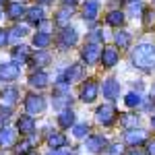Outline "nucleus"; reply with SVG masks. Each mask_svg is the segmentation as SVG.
I'll list each match as a JSON object with an SVG mask.
<instances>
[{"label": "nucleus", "mask_w": 155, "mask_h": 155, "mask_svg": "<svg viewBox=\"0 0 155 155\" xmlns=\"http://www.w3.org/2000/svg\"><path fill=\"white\" fill-rule=\"evenodd\" d=\"M120 124L128 130V128H134L137 124H139V116L137 114H122L120 116Z\"/></svg>", "instance_id": "nucleus-28"}, {"label": "nucleus", "mask_w": 155, "mask_h": 155, "mask_svg": "<svg viewBox=\"0 0 155 155\" xmlns=\"http://www.w3.org/2000/svg\"><path fill=\"white\" fill-rule=\"evenodd\" d=\"M120 95V83L116 79H106L104 81V97L106 99H116Z\"/></svg>", "instance_id": "nucleus-14"}, {"label": "nucleus", "mask_w": 155, "mask_h": 155, "mask_svg": "<svg viewBox=\"0 0 155 155\" xmlns=\"http://www.w3.org/2000/svg\"><path fill=\"white\" fill-rule=\"evenodd\" d=\"M128 12H130L132 17H141V12H143V4H141L139 0L130 2V8H128Z\"/></svg>", "instance_id": "nucleus-36"}, {"label": "nucleus", "mask_w": 155, "mask_h": 155, "mask_svg": "<svg viewBox=\"0 0 155 155\" xmlns=\"http://www.w3.org/2000/svg\"><path fill=\"white\" fill-rule=\"evenodd\" d=\"M85 147H87L91 153H99V151L106 147V139H104V137H89L87 143H85Z\"/></svg>", "instance_id": "nucleus-21"}, {"label": "nucleus", "mask_w": 155, "mask_h": 155, "mask_svg": "<svg viewBox=\"0 0 155 155\" xmlns=\"http://www.w3.org/2000/svg\"><path fill=\"white\" fill-rule=\"evenodd\" d=\"M99 54H101V48H99V44H93V41H89L83 50H81V56L87 64H95L97 60H99Z\"/></svg>", "instance_id": "nucleus-7"}, {"label": "nucleus", "mask_w": 155, "mask_h": 155, "mask_svg": "<svg viewBox=\"0 0 155 155\" xmlns=\"http://www.w3.org/2000/svg\"><path fill=\"white\" fill-rule=\"evenodd\" d=\"M50 52H46V50H37L35 54H33V64H37V66H46V64H50Z\"/></svg>", "instance_id": "nucleus-29"}, {"label": "nucleus", "mask_w": 155, "mask_h": 155, "mask_svg": "<svg viewBox=\"0 0 155 155\" xmlns=\"http://www.w3.org/2000/svg\"><path fill=\"white\" fill-rule=\"evenodd\" d=\"M79 41V33L72 29V27H62V35H60V48L62 50H66V48H71V46H74Z\"/></svg>", "instance_id": "nucleus-8"}, {"label": "nucleus", "mask_w": 155, "mask_h": 155, "mask_svg": "<svg viewBox=\"0 0 155 155\" xmlns=\"http://www.w3.org/2000/svg\"><path fill=\"white\" fill-rule=\"evenodd\" d=\"M141 101H143V97L139 95V93H134V91H130L128 95L124 97V104L128 107H137V106H141Z\"/></svg>", "instance_id": "nucleus-32"}, {"label": "nucleus", "mask_w": 155, "mask_h": 155, "mask_svg": "<svg viewBox=\"0 0 155 155\" xmlns=\"http://www.w3.org/2000/svg\"><path fill=\"white\" fill-rule=\"evenodd\" d=\"M29 60V48L27 46H17V48H12V62H17V64H25Z\"/></svg>", "instance_id": "nucleus-20"}, {"label": "nucleus", "mask_w": 155, "mask_h": 155, "mask_svg": "<svg viewBox=\"0 0 155 155\" xmlns=\"http://www.w3.org/2000/svg\"><path fill=\"white\" fill-rule=\"evenodd\" d=\"M19 74H21V68H19L17 62H4V64H0V81L11 83Z\"/></svg>", "instance_id": "nucleus-4"}, {"label": "nucleus", "mask_w": 155, "mask_h": 155, "mask_svg": "<svg viewBox=\"0 0 155 155\" xmlns=\"http://www.w3.org/2000/svg\"><path fill=\"white\" fill-rule=\"evenodd\" d=\"M0 126H2V122H0Z\"/></svg>", "instance_id": "nucleus-52"}, {"label": "nucleus", "mask_w": 155, "mask_h": 155, "mask_svg": "<svg viewBox=\"0 0 155 155\" xmlns=\"http://www.w3.org/2000/svg\"><path fill=\"white\" fill-rule=\"evenodd\" d=\"M25 17H27V21L31 25H37L44 19V8H41V6H31V8L25 11Z\"/></svg>", "instance_id": "nucleus-22"}, {"label": "nucleus", "mask_w": 155, "mask_h": 155, "mask_svg": "<svg viewBox=\"0 0 155 155\" xmlns=\"http://www.w3.org/2000/svg\"><path fill=\"white\" fill-rule=\"evenodd\" d=\"M62 2H64V6H74L79 0H62Z\"/></svg>", "instance_id": "nucleus-44"}, {"label": "nucleus", "mask_w": 155, "mask_h": 155, "mask_svg": "<svg viewBox=\"0 0 155 155\" xmlns=\"http://www.w3.org/2000/svg\"><path fill=\"white\" fill-rule=\"evenodd\" d=\"M71 19H72V6H64V8H60L56 12L54 23L58 25V27H66V25L71 23Z\"/></svg>", "instance_id": "nucleus-15"}, {"label": "nucleus", "mask_w": 155, "mask_h": 155, "mask_svg": "<svg viewBox=\"0 0 155 155\" xmlns=\"http://www.w3.org/2000/svg\"><path fill=\"white\" fill-rule=\"evenodd\" d=\"M97 15H99V2L97 0H87L83 4V19L89 21V23H93L97 19Z\"/></svg>", "instance_id": "nucleus-11"}, {"label": "nucleus", "mask_w": 155, "mask_h": 155, "mask_svg": "<svg viewBox=\"0 0 155 155\" xmlns=\"http://www.w3.org/2000/svg\"><path fill=\"white\" fill-rule=\"evenodd\" d=\"M104 155H124V147L120 143H114V145H110V147H106Z\"/></svg>", "instance_id": "nucleus-35"}, {"label": "nucleus", "mask_w": 155, "mask_h": 155, "mask_svg": "<svg viewBox=\"0 0 155 155\" xmlns=\"http://www.w3.org/2000/svg\"><path fill=\"white\" fill-rule=\"evenodd\" d=\"M37 29H39V31H44V33H50V29H52V23H50V21H46V19H41V21L37 23Z\"/></svg>", "instance_id": "nucleus-38"}, {"label": "nucleus", "mask_w": 155, "mask_h": 155, "mask_svg": "<svg viewBox=\"0 0 155 155\" xmlns=\"http://www.w3.org/2000/svg\"><path fill=\"white\" fill-rule=\"evenodd\" d=\"M141 17H143V25L147 29H151L155 25V12L151 11V8H143V15H141Z\"/></svg>", "instance_id": "nucleus-31"}, {"label": "nucleus", "mask_w": 155, "mask_h": 155, "mask_svg": "<svg viewBox=\"0 0 155 155\" xmlns=\"http://www.w3.org/2000/svg\"><path fill=\"white\" fill-rule=\"evenodd\" d=\"M128 2H134V0H128Z\"/></svg>", "instance_id": "nucleus-51"}, {"label": "nucleus", "mask_w": 155, "mask_h": 155, "mask_svg": "<svg viewBox=\"0 0 155 155\" xmlns=\"http://www.w3.org/2000/svg\"><path fill=\"white\" fill-rule=\"evenodd\" d=\"M89 41H93V44H99V41H104V31H93V33L89 35Z\"/></svg>", "instance_id": "nucleus-39"}, {"label": "nucleus", "mask_w": 155, "mask_h": 155, "mask_svg": "<svg viewBox=\"0 0 155 155\" xmlns=\"http://www.w3.org/2000/svg\"><path fill=\"white\" fill-rule=\"evenodd\" d=\"M31 143H33V139H29V141H21V143H15V145H12L15 155H27L29 151H31Z\"/></svg>", "instance_id": "nucleus-30"}, {"label": "nucleus", "mask_w": 155, "mask_h": 155, "mask_svg": "<svg viewBox=\"0 0 155 155\" xmlns=\"http://www.w3.org/2000/svg\"><path fill=\"white\" fill-rule=\"evenodd\" d=\"M27 155H37V153H33V151H29V153H27Z\"/></svg>", "instance_id": "nucleus-48"}, {"label": "nucleus", "mask_w": 155, "mask_h": 155, "mask_svg": "<svg viewBox=\"0 0 155 155\" xmlns=\"http://www.w3.org/2000/svg\"><path fill=\"white\" fill-rule=\"evenodd\" d=\"M17 130L21 132V134H33V130H35V120H33V116H29V114L21 116L19 122H17Z\"/></svg>", "instance_id": "nucleus-13"}, {"label": "nucleus", "mask_w": 155, "mask_h": 155, "mask_svg": "<svg viewBox=\"0 0 155 155\" xmlns=\"http://www.w3.org/2000/svg\"><path fill=\"white\" fill-rule=\"evenodd\" d=\"M48 145L50 149H62V147H66V137L62 132H54L48 137Z\"/></svg>", "instance_id": "nucleus-25"}, {"label": "nucleus", "mask_w": 155, "mask_h": 155, "mask_svg": "<svg viewBox=\"0 0 155 155\" xmlns=\"http://www.w3.org/2000/svg\"><path fill=\"white\" fill-rule=\"evenodd\" d=\"M48 155H72V153H68V151L62 147V149H50V153H48Z\"/></svg>", "instance_id": "nucleus-41"}, {"label": "nucleus", "mask_w": 155, "mask_h": 155, "mask_svg": "<svg viewBox=\"0 0 155 155\" xmlns=\"http://www.w3.org/2000/svg\"><path fill=\"white\" fill-rule=\"evenodd\" d=\"M71 93H64V91H54V99H52V104L56 110H64V107L71 106Z\"/></svg>", "instance_id": "nucleus-17"}, {"label": "nucleus", "mask_w": 155, "mask_h": 155, "mask_svg": "<svg viewBox=\"0 0 155 155\" xmlns=\"http://www.w3.org/2000/svg\"><path fill=\"white\" fill-rule=\"evenodd\" d=\"M27 35V27L23 25H17V27H12L11 33H8V39H19V37H25Z\"/></svg>", "instance_id": "nucleus-34"}, {"label": "nucleus", "mask_w": 155, "mask_h": 155, "mask_svg": "<svg viewBox=\"0 0 155 155\" xmlns=\"http://www.w3.org/2000/svg\"><path fill=\"white\" fill-rule=\"evenodd\" d=\"M15 143H17V130H12L8 126H0V147L11 149Z\"/></svg>", "instance_id": "nucleus-9"}, {"label": "nucleus", "mask_w": 155, "mask_h": 155, "mask_svg": "<svg viewBox=\"0 0 155 155\" xmlns=\"http://www.w3.org/2000/svg\"><path fill=\"white\" fill-rule=\"evenodd\" d=\"M0 17H2V11H0Z\"/></svg>", "instance_id": "nucleus-50"}, {"label": "nucleus", "mask_w": 155, "mask_h": 155, "mask_svg": "<svg viewBox=\"0 0 155 155\" xmlns=\"http://www.w3.org/2000/svg\"><path fill=\"white\" fill-rule=\"evenodd\" d=\"M151 126H153V128H155V114H153V116H151Z\"/></svg>", "instance_id": "nucleus-45"}, {"label": "nucleus", "mask_w": 155, "mask_h": 155, "mask_svg": "<svg viewBox=\"0 0 155 155\" xmlns=\"http://www.w3.org/2000/svg\"><path fill=\"white\" fill-rule=\"evenodd\" d=\"M6 41H8V31L6 29H0V48H4Z\"/></svg>", "instance_id": "nucleus-40"}, {"label": "nucleus", "mask_w": 155, "mask_h": 155, "mask_svg": "<svg viewBox=\"0 0 155 155\" xmlns=\"http://www.w3.org/2000/svg\"><path fill=\"white\" fill-rule=\"evenodd\" d=\"M25 11H27V8L21 4V0H19V2H8V4H6V15H8L11 19H15V21L21 19V17H25Z\"/></svg>", "instance_id": "nucleus-19"}, {"label": "nucleus", "mask_w": 155, "mask_h": 155, "mask_svg": "<svg viewBox=\"0 0 155 155\" xmlns=\"http://www.w3.org/2000/svg\"><path fill=\"white\" fill-rule=\"evenodd\" d=\"M29 85H31L33 89H46V87H48V74L44 71L33 72V74L29 77Z\"/></svg>", "instance_id": "nucleus-16"}, {"label": "nucleus", "mask_w": 155, "mask_h": 155, "mask_svg": "<svg viewBox=\"0 0 155 155\" xmlns=\"http://www.w3.org/2000/svg\"><path fill=\"white\" fill-rule=\"evenodd\" d=\"M155 106V101H153V97H151V99H147V101H145V110H151V107Z\"/></svg>", "instance_id": "nucleus-43"}, {"label": "nucleus", "mask_w": 155, "mask_h": 155, "mask_svg": "<svg viewBox=\"0 0 155 155\" xmlns=\"http://www.w3.org/2000/svg\"><path fill=\"white\" fill-rule=\"evenodd\" d=\"M124 141H126V145H130V147H139V145L147 143V132L141 130V128H128L126 130V134H124Z\"/></svg>", "instance_id": "nucleus-5"}, {"label": "nucleus", "mask_w": 155, "mask_h": 155, "mask_svg": "<svg viewBox=\"0 0 155 155\" xmlns=\"http://www.w3.org/2000/svg\"><path fill=\"white\" fill-rule=\"evenodd\" d=\"M58 124L62 126V128H71L72 124H74V112H72L71 107L60 110V114H58Z\"/></svg>", "instance_id": "nucleus-18"}, {"label": "nucleus", "mask_w": 155, "mask_h": 155, "mask_svg": "<svg viewBox=\"0 0 155 155\" xmlns=\"http://www.w3.org/2000/svg\"><path fill=\"white\" fill-rule=\"evenodd\" d=\"M106 21H107V25H112V27H120V25L124 23V12H122V11H112V12H107Z\"/></svg>", "instance_id": "nucleus-26"}, {"label": "nucleus", "mask_w": 155, "mask_h": 155, "mask_svg": "<svg viewBox=\"0 0 155 155\" xmlns=\"http://www.w3.org/2000/svg\"><path fill=\"white\" fill-rule=\"evenodd\" d=\"M130 155H143V153H139V151H132V153Z\"/></svg>", "instance_id": "nucleus-47"}, {"label": "nucleus", "mask_w": 155, "mask_h": 155, "mask_svg": "<svg viewBox=\"0 0 155 155\" xmlns=\"http://www.w3.org/2000/svg\"><path fill=\"white\" fill-rule=\"evenodd\" d=\"M17 99H19V89H17V87H8V89L2 91V104H4V106L12 107V104H15Z\"/></svg>", "instance_id": "nucleus-24"}, {"label": "nucleus", "mask_w": 155, "mask_h": 155, "mask_svg": "<svg viewBox=\"0 0 155 155\" xmlns=\"http://www.w3.org/2000/svg\"><path fill=\"white\" fill-rule=\"evenodd\" d=\"M118 48H114V46H106V48L101 50V54H99V60L104 62V66L106 68H112L114 64H118Z\"/></svg>", "instance_id": "nucleus-6"}, {"label": "nucleus", "mask_w": 155, "mask_h": 155, "mask_svg": "<svg viewBox=\"0 0 155 155\" xmlns=\"http://www.w3.org/2000/svg\"><path fill=\"white\" fill-rule=\"evenodd\" d=\"M130 33L128 31H116V35H114V41H116V46L118 48H128L130 46Z\"/></svg>", "instance_id": "nucleus-27"}, {"label": "nucleus", "mask_w": 155, "mask_h": 155, "mask_svg": "<svg viewBox=\"0 0 155 155\" xmlns=\"http://www.w3.org/2000/svg\"><path fill=\"white\" fill-rule=\"evenodd\" d=\"M97 83L95 81H87V83L83 85V89H81V99H83L85 104H91V101H95L97 97Z\"/></svg>", "instance_id": "nucleus-12"}, {"label": "nucleus", "mask_w": 155, "mask_h": 155, "mask_svg": "<svg viewBox=\"0 0 155 155\" xmlns=\"http://www.w3.org/2000/svg\"><path fill=\"white\" fill-rule=\"evenodd\" d=\"M62 81H66L68 85H72V83H77V81H81L83 79V64H71V68L64 72V77H60Z\"/></svg>", "instance_id": "nucleus-10"}, {"label": "nucleus", "mask_w": 155, "mask_h": 155, "mask_svg": "<svg viewBox=\"0 0 155 155\" xmlns=\"http://www.w3.org/2000/svg\"><path fill=\"white\" fill-rule=\"evenodd\" d=\"M46 110V99L39 95V93H31V95L25 97V112L29 116H37Z\"/></svg>", "instance_id": "nucleus-2"}, {"label": "nucleus", "mask_w": 155, "mask_h": 155, "mask_svg": "<svg viewBox=\"0 0 155 155\" xmlns=\"http://www.w3.org/2000/svg\"><path fill=\"white\" fill-rule=\"evenodd\" d=\"M89 132V124H72V134L77 139H85Z\"/></svg>", "instance_id": "nucleus-33"}, {"label": "nucleus", "mask_w": 155, "mask_h": 155, "mask_svg": "<svg viewBox=\"0 0 155 155\" xmlns=\"http://www.w3.org/2000/svg\"><path fill=\"white\" fill-rule=\"evenodd\" d=\"M147 155H155V141L147 143Z\"/></svg>", "instance_id": "nucleus-42"}, {"label": "nucleus", "mask_w": 155, "mask_h": 155, "mask_svg": "<svg viewBox=\"0 0 155 155\" xmlns=\"http://www.w3.org/2000/svg\"><path fill=\"white\" fill-rule=\"evenodd\" d=\"M4 2H6V0H0V4H4Z\"/></svg>", "instance_id": "nucleus-49"}, {"label": "nucleus", "mask_w": 155, "mask_h": 155, "mask_svg": "<svg viewBox=\"0 0 155 155\" xmlns=\"http://www.w3.org/2000/svg\"><path fill=\"white\" fill-rule=\"evenodd\" d=\"M132 64L141 71H153L155 68V48L153 44H139L132 52Z\"/></svg>", "instance_id": "nucleus-1"}, {"label": "nucleus", "mask_w": 155, "mask_h": 155, "mask_svg": "<svg viewBox=\"0 0 155 155\" xmlns=\"http://www.w3.org/2000/svg\"><path fill=\"white\" fill-rule=\"evenodd\" d=\"M95 118L99 124H104V126H112L116 118H118V112H116V107L112 106V104H106V106H99L95 112Z\"/></svg>", "instance_id": "nucleus-3"}, {"label": "nucleus", "mask_w": 155, "mask_h": 155, "mask_svg": "<svg viewBox=\"0 0 155 155\" xmlns=\"http://www.w3.org/2000/svg\"><path fill=\"white\" fill-rule=\"evenodd\" d=\"M11 114H12V107H11V106H4V107H0V122L8 120V118H11Z\"/></svg>", "instance_id": "nucleus-37"}, {"label": "nucleus", "mask_w": 155, "mask_h": 155, "mask_svg": "<svg viewBox=\"0 0 155 155\" xmlns=\"http://www.w3.org/2000/svg\"><path fill=\"white\" fill-rule=\"evenodd\" d=\"M39 2H41V4H48V2H52V0H39Z\"/></svg>", "instance_id": "nucleus-46"}, {"label": "nucleus", "mask_w": 155, "mask_h": 155, "mask_svg": "<svg viewBox=\"0 0 155 155\" xmlns=\"http://www.w3.org/2000/svg\"><path fill=\"white\" fill-rule=\"evenodd\" d=\"M50 41H52V37L50 33H44V31H37L35 35H33V46L37 50H46L50 46Z\"/></svg>", "instance_id": "nucleus-23"}]
</instances>
